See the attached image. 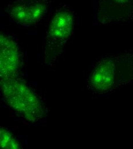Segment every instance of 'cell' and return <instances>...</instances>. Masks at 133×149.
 I'll return each instance as SVG.
<instances>
[{
	"mask_svg": "<svg viewBox=\"0 0 133 149\" xmlns=\"http://www.w3.org/2000/svg\"><path fill=\"white\" fill-rule=\"evenodd\" d=\"M133 80V50L104 56L96 63L88 79L93 92L105 93L130 84Z\"/></svg>",
	"mask_w": 133,
	"mask_h": 149,
	"instance_id": "1",
	"label": "cell"
},
{
	"mask_svg": "<svg viewBox=\"0 0 133 149\" xmlns=\"http://www.w3.org/2000/svg\"><path fill=\"white\" fill-rule=\"evenodd\" d=\"M1 89L7 104L26 120L36 122L42 118L44 108L38 95L24 81L1 79Z\"/></svg>",
	"mask_w": 133,
	"mask_h": 149,
	"instance_id": "2",
	"label": "cell"
},
{
	"mask_svg": "<svg viewBox=\"0 0 133 149\" xmlns=\"http://www.w3.org/2000/svg\"><path fill=\"white\" fill-rule=\"evenodd\" d=\"M74 21V11L65 6L56 12L47 32L45 47L47 60H52L60 54L73 32Z\"/></svg>",
	"mask_w": 133,
	"mask_h": 149,
	"instance_id": "3",
	"label": "cell"
},
{
	"mask_svg": "<svg viewBox=\"0 0 133 149\" xmlns=\"http://www.w3.org/2000/svg\"><path fill=\"white\" fill-rule=\"evenodd\" d=\"M52 2V0H14L8 5L5 12L19 25L33 26L43 19Z\"/></svg>",
	"mask_w": 133,
	"mask_h": 149,
	"instance_id": "4",
	"label": "cell"
},
{
	"mask_svg": "<svg viewBox=\"0 0 133 149\" xmlns=\"http://www.w3.org/2000/svg\"><path fill=\"white\" fill-rule=\"evenodd\" d=\"M95 10L102 24L126 23L133 19V0H97Z\"/></svg>",
	"mask_w": 133,
	"mask_h": 149,
	"instance_id": "5",
	"label": "cell"
},
{
	"mask_svg": "<svg viewBox=\"0 0 133 149\" xmlns=\"http://www.w3.org/2000/svg\"><path fill=\"white\" fill-rule=\"evenodd\" d=\"M0 71L1 79H15L22 63V55L16 42L1 34Z\"/></svg>",
	"mask_w": 133,
	"mask_h": 149,
	"instance_id": "6",
	"label": "cell"
},
{
	"mask_svg": "<svg viewBox=\"0 0 133 149\" xmlns=\"http://www.w3.org/2000/svg\"><path fill=\"white\" fill-rule=\"evenodd\" d=\"M0 144L1 149H19V143L16 137L3 127L0 130Z\"/></svg>",
	"mask_w": 133,
	"mask_h": 149,
	"instance_id": "7",
	"label": "cell"
}]
</instances>
